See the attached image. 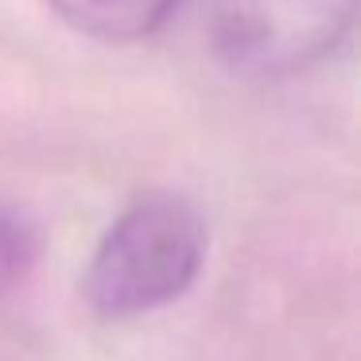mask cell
Masks as SVG:
<instances>
[{"mask_svg":"<svg viewBox=\"0 0 361 361\" xmlns=\"http://www.w3.org/2000/svg\"><path fill=\"white\" fill-rule=\"evenodd\" d=\"M206 226L179 195H144L102 237L86 272V295L105 319H133L175 303L198 280Z\"/></svg>","mask_w":361,"mask_h":361,"instance_id":"6da1fadb","label":"cell"},{"mask_svg":"<svg viewBox=\"0 0 361 361\" xmlns=\"http://www.w3.org/2000/svg\"><path fill=\"white\" fill-rule=\"evenodd\" d=\"M357 0H214L210 39L245 78H283L326 59L353 24Z\"/></svg>","mask_w":361,"mask_h":361,"instance_id":"7a4b0ae2","label":"cell"},{"mask_svg":"<svg viewBox=\"0 0 361 361\" xmlns=\"http://www.w3.org/2000/svg\"><path fill=\"white\" fill-rule=\"evenodd\" d=\"M74 32L102 43H136L171 20L179 0H47Z\"/></svg>","mask_w":361,"mask_h":361,"instance_id":"3957f363","label":"cell"},{"mask_svg":"<svg viewBox=\"0 0 361 361\" xmlns=\"http://www.w3.org/2000/svg\"><path fill=\"white\" fill-rule=\"evenodd\" d=\"M43 252V233L16 202H0V299H8L32 276Z\"/></svg>","mask_w":361,"mask_h":361,"instance_id":"277c9868","label":"cell"}]
</instances>
